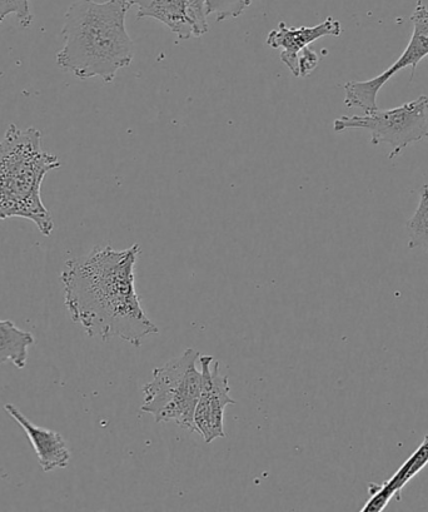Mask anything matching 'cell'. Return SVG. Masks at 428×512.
<instances>
[{"instance_id":"1","label":"cell","mask_w":428,"mask_h":512,"mask_svg":"<svg viewBox=\"0 0 428 512\" xmlns=\"http://www.w3.org/2000/svg\"><path fill=\"white\" fill-rule=\"evenodd\" d=\"M141 246L127 250L94 247L64 265L61 281L72 321L89 337H116L134 347L159 332L143 310L136 290V265Z\"/></svg>"},{"instance_id":"2","label":"cell","mask_w":428,"mask_h":512,"mask_svg":"<svg viewBox=\"0 0 428 512\" xmlns=\"http://www.w3.org/2000/svg\"><path fill=\"white\" fill-rule=\"evenodd\" d=\"M131 8L128 0L73 3L64 16L58 66L83 81L99 77L112 83L118 71L133 61L134 42L126 28Z\"/></svg>"},{"instance_id":"3","label":"cell","mask_w":428,"mask_h":512,"mask_svg":"<svg viewBox=\"0 0 428 512\" xmlns=\"http://www.w3.org/2000/svg\"><path fill=\"white\" fill-rule=\"evenodd\" d=\"M42 132L19 129L12 123L0 141V221L29 220L44 236H51L54 222L43 205L41 187L49 172L61 167L54 154L42 149Z\"/></svg>"},{"instance_id":"4","label":"cell","mask_w":428,"mask_h":512,"mask_svg":"<svg viewBox=\"0 0 428 512\" xmlns=\"http://www.w3.org/2000/svg\"><path fill=\"white\" fill-rule=\"evenodd\" d=\"M201 352L188 349L176 359L153 370V379L143 387L141 410L157 424L174 422L182 429H194V411L201 395L202 372L197 369Z\"/></svg>"},{"instance_id":"5","label":"cell","mask_w":428,"mask_h":512,"mask_svg":"<svg viewBox=\"0 0 428 512\" xmlns=\"http://www.w3.org/2000/svg\"><path fill=\"white\" fill-rule=\"evenodd\" d=\"M347 129H366L371 133L373 146L390 144L392 151L388 159L401 156L407 147L428 139V97H418L392 109L378 108L363 116H343L333 122V131L341 133Z\"/></svg>"},{"instance_id":"6","label":"cell","mask_w":428,"mask_h":512,"mask_svg":"<svg viewBox=\"0 0 428 512\" xmlns=\"http://www.w3.org/2000/svg\"><path fill=\"white\" fill-rule=\"evenodd\" d=\"M410 19L413 24V32L410 43L401 57L380 76L368 79V81L345 84V106L347 108H358L365 114L376 111L378 109V93L396 73L411 67V81L415 77L418 63L428 56V8L422 0H418Z\"/></svg>"},{"instance_id":"7","label":"cell","mask_w":428,"mask_h":512,"mask_svg":"<svg viewBox=\"0 0 428 512\" xmlns=\"http://www.w3.org/2000/svg\"><path fill=\"white\" fill-rule=\"evenodd\" d=\"M202 372V389L196 411H194V429L207 444L214 440L225 439V410L227 406L236 405L230 392L227 376L220 374V362L213 356L199 357Z\"/></svg>"},{"instance_id":"8","label":"cell","mask_w":428,"mask_h":512,"mask_svg":"<svg viewBox=\"0 0 428 512\" xmlns=\"http://www.w3.org/2000/svg\"><path fill=\"white\" fill-rule=\"evenodd\" d=\"M137 18H152L176 34L179 41L206 36L209 31L204 0H128Z\"/></svg>"},{"instance_id":"9","label":"cell","mask_w":428,"mask_h":512,"mask_svg":"<svg viewBox=\"0 0 428 512\" xmlns=\"http://www.w3.org/2000/svg\"><path fill=\"white\" fill-rule=\"evenodd\" d=\"M341 33V23L332 17H328L325 22L315 27L290 28L285 22H281L277 29L268 34L266 42L273 49H282V63H285L293 76L297 77L298 54L318 39L340 37Z\"/></svg>"},{"instance_id":"10","label":"cell","mask_w":428,"mask_h":512,"mask_svg":"<svg viewBox=\"0 0 428 512\" xmlns=\"http://www.w3.org/2000/svg\"><path fill=\"white\" fill-rule=\"evenodd\" d=\"M4 410L26 432L44 472L66 469L71 461V452L59 432L34 425L16 405L6 404Z\"/></svg>"},{"instance_id":"11","label":"cell","mask_w":428,"mask_h":512,"mask_svg":"<svg viewBox=\"0 0 428 512\" xmlns=\"http://www.w3.org/2000/svg\"><path fill=\"white\" fill-rule=\"evenodd\" d=\"M428 464V435L418 449L408 457L400 469L391 479L386 480L383 484H370L368 492L370 499L366 505L362 507V512H381L386 509L387 505L393 497L398 501L401 500V492L413 477L425 469Z\"/></svg>"},{"instance_id":"12","label":"cell","mask_w":428,"mask_h":512,"mask_svg":"<svg viewBox=\"0 0 428 512\" xmlns=\"http://www.w3.org/2000/svg\"><path fill=\"white\" fill-rule=\"evenodd\" d=\"M36 338L21 330L12 321L0 320V365L12 364L23 370L28 362V349Z\"/></svg>"},{"instance_id":"13","label":"cell","mask_w":428,"mask_h":512,"mask_svg":"<svg viewBox=\"0 0 428 512\" xmlns=\"http://www.w3.org/2000/svg\"><path fill=\"white\" fill-rule=\"evenodd\" d=\"M408 232V247L411 250L420 248L428 255V185L422 187L420 202L417 210L406 223Z\"/></svg>"},{"instance_id":"14","label":"cell","mask_w":428,"mask_h":512,"mask_svg":"<svg viewBox=\"0 0 428 512\" xmlns=\"http://www.w3.org/2000/svg\"><path fill=\"white\" fill-rule=\"evenodd\" d=\"M255 0H204L208 16L216 17L218 23L241 17Z\"/></svg>"},{"instance_id":"15","label":"cell","mask_w":428,"mask_h":512,"mask_svg":"<svg viewBox=\"0 0 428 512\" xmlns=\"http://www.w3.org/2000/svg\"><path fill=\"white\" fill-rule=\"evenodd\" d=\"M11 14L17 17V21L23 28L32 26L33 14L29 7V0H0V24Z\"/></svg>"},{"instance_id":"16","label":"cell","mask_w":428,"mask_h":512,"mask_svg":"<svg viewBox=\"0 0 428 512\" xmlns=\"http://www.w3.org/2000/svg\"><path fill=\"white\" fill-rule=\"evenodd\" d=\"M320 63V57L315 51H312L310 47L303 49L297 57V78L307 77L315 71Z\"/></svg>"}]
</instances>
